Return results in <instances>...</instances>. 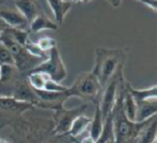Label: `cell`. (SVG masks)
Listing matches in <instances>:
<instances>
[{
    "label": "cell",
    "instance_id": "ffe728a7",
    "mask_svg": "<svg viewBox=\"0 0 157 143\" xmlns=\"http://www.w3.org/2000/svg\"><path fill=\"white\" fill-rule=\"evenodd\" d=\"M37 47L45 53H49L54 47H56V41L55 39L51 37H48V36H44V37L39 38L36 43Z\"/></svg>",
    "mask_w": 157,
    "mask_h": 143
},
{
    "label": "cell",
    "instance_id": "ba28073f",
    "mask_svg": "<svg viewBox=\"0 0 157 143\" xmlns=\"http://www.w3.org/2000/svg\"><path fill=\"white\" fill-rule=\"evenodd\" d=\"M136 109L135 122H142L150 118L154 117L157 112V102L156 98H149L141 102L137 103Z\"/></svg>",
    "mask_w": 157,
    "mask_h": 143
},
{
    "label": "cell",
    "instance_id": "7c38bea8",
    "mask_svg": "<svg viewBox=\"0 0 157 143\" xmlns=\"http://www.w3.org/2000/svg\"><path fill=\"white\" fill-rule=\"evenodd\" d=\"M29 28L31 32L37 33L44 30H56L59 28V24L52 21L44 12L39 11L36 17L29 24Z\"/></svg>",
    "mask_w": 157,
    "mask_h": 143
},
{
    "label": "cell",
    "instance_id": "d4e9b609",
    "mask_svg": "<svg viewBox=\"0 0 157 143\" xmlns=\"http://www.w3.org/2000/svg\"><path fill=\"white\" fill-rule=\"evenodd\" d=\"M90 1H92V0H82L83 3H89Z\"/></svg>",
    "mask_w": 157,
    "mask_h": 143
},
{
    "label": "cell",
    "instance_id": "52a82bcc",
    "mask_svg": "<svg viewBox=\"0 0 157 143\" xmlns=\"http://www.w3.org/2000/svg\"><path fill=\"white\" fill-rule=\"evenodd\" d=\"M85 109H86V105H83L81 107L75 108V109H65L64 106L55 109L54 116H53L55 122V133L59 135H66L75 117L83 114Z\"/></svg>",
    "mask_w": 157,
    "mask_h": 143
},
{
    "label": "cell",
    "instance_id": "ac0fdd59",
    "mask_svg": "<svg viewBox=\"0 0 157 143\" xmlns=\"http://www.w3.org/2000/svg\"><path fill=\"white\" fill-rule=\"evenodd\" d=\"M122 107H123L124 114L125 116L131 120V121L135 122V116H136V109L137 106L134 101L133 96H131V93L128 92V88L125 86L124 83V90H123V99H122Z\"/></svg>",
    "mask_w": 157,
    "mask_h": 143
},
{
    "label": "cell",
    "instance_id": "3957f363",
    "mask_svg": "<svg viewBox=\"0 0 157 143\" xmlns=\"http://www.w3.org/2000/svg\"><path fill=\"white\" fill-rule=\"evenodd\" d=\"M102 87L92 72H83L75 78V83L66 89L68 98L77 96L88 102H99Z\"/></svg>",
    "mask_w": 157,
    "mask_h": 143
},
{
    "label": "cell",
    "instance_id": "30bf717a",
    "mask_svg": "<svg viewBox=\"0 0 157 143\" xmlns=\"http://www.w3.org/2000/svg\"><path fill=\"white\" fill-rule=\"evenodd\" d=\"M103 122H104V119H103L102 116V111H101V108L99 103L97 102V106H96V112H94V119H91L90 125H89V136L88 139H84L82 140V142H97L98 139L100 138L101 131H102V127H103Z\"/></svg>",
    "mask_w": 157,
    "mask_h": 143
},
{
    "label": "cell",
    "instance_id": "5b68a950",
    "mask_svg": "<svg viewBox=\"0 0 157 143\" xmlns=\"http://www.w3.org/2000/svg\"><path fill=\"white\" fill-rule=\"evenodd\" d=\"M35 108L31 103L24 102L11 96L0 94V130L4 126L12 124L25 111Z\"/></svg>",
    "mask_w": 157,
    "mask_h": 143
},
{
    "label": "cell",
    "instance_id": "603a6c76",
    "mask_svg": "<svg viewBox=\"0 0 157 143\" xmlns=\"http://www.w3.org/2000/svg\"><path fill=\"white\" fill-rule=\"evenodd\" d=\"M109 2H112L114 6H118L120 3H121V0H108Z\"/></svg>",
    "mask_w": 157,
    "mask_h": 143
},
{
    "label": "cell",
    "instance_id": "277c9868",
    "mask_svg": "<svg viewBox=\"0 0 157 143\" xmlns=\"http://www.w3.org/2000/svg\"><path fill=\"white\" fill-rule=\"evenodd\" d=\"M123 82V64H122L118 67L114 74L106 82L104 87L102 88V91H101L98 103L100 105L101 111H102L103 119H105L112 111Z\"/></svg>",
    "mask_w": 157,
    "mask_h": 143
},
{
    "label": "cell",
    "instance_id": "8992f818",
    "mask_svg": "<svg viewBox=\"0 0 157 143\" xmlns=\"http://www.w3.org/2000/svg\"><path fill=\"white\" fill-rule=\"evenodd\" d=\"M31 71H39L48 74L50 77L53 78L56 82H63L67 77V68L62 59L61 53H59L57 47H54L49 52L48 57L43 61V63L38 64L36 67H34ZM30 71V72H31Z\"/></svg>",
    "mask_w": 157,
    "mask_h": 143
},
{
    "label": "cell",
    "instance_id": "2e32d148",
    "mask_svg": "<svg viewBox=\"0 0 157 143\" xmlns=\"http://www.w3.org/2000/svg\"><path fill=\"white\" fill-rule=\"evenodd\" d=\"M156 119L155 117L142 128V130L139 133L136 142H141V143H152L156 142Z\"/></svg>",
    "mask_w": 157,
    "mask_h": 143
},
{
    "label": "cell",
    "instance_id": "5bb4252c",
    "mask_svg": "<svg viewBox=\"0 0 157 143\" xmlns=\"http://www.w3.org/2000/svg\"><path fill=\"white\" fill-rule=\"evenodd\" d=\"M90 122H91V119H89L88 117L84 116L83 114L78 115V116L75 117V119L72 121L70 128H69L67 134H68L70 137H73V138L80 137L84 131H86L89 128Z\"/></svg>",
    "mask_w": 157,
    "mask_h": 143
},
{
    "label": "cell",
    "instance_id": "83f0119b",
    "mask_svg": "<svg viewBox=\"0 0 157 143\" xmlns=\"http://www.w3.org/2000/svg\"><path fill=\"white\" fill-rule=\"evenodd\" d=\"M138 1H140V0H138Z\"/></svg>",
    "mask_w": 157,
    "mask_h": 143
},
{
    "label": "cell",
    "instance_id": "7402d4cb",
    "mask_svg": "<svg viewBox=\"0 0 157 143\" xmlns=\"http://www.w3.org/2000/svg\"><path fill=\"white\" fill-rule=\"evenodd\" d=\"M142 3H144L145 6H147L150 9L152 10L156 11V8H157V0H140Z\"/></svg>",
    "mask_w": 157,
    "mask_h": 143
},
{
    "label": "cell",
    "instance_id": "9a60e30c",
    "mask_svg": "<svg viewBox=\"0 0 157 143\" xmlns=\"http://www.w3.org/2000/svg\"><path fill=\"white\" fill-rule=\"evenodd\" d=\"M125 86H126V88H128V92L131 93V96H133L136 104L145 100V99L156 98L157 96V86L156 85H153V86L149 87V88H145V89H136L131 86L130 83L125 82Z\"/></svg>",
    "mask_w": 157,
    "mask_h": 143
},
{
    "label": "cell",
    "instance_id": "4fadbf2b",
    "mask_svg": "<svg viewBox=\"0 0 157 143\" xmlns=\"http://www.w3.org/2000/svg\"><path fill=\"white\" fill-rule=\"evenodd\" d=\"M15 6L17 11L24 15V17L28 20V22H31L39 12L38 4L35 0H17L15 2Z\"/></svg>",
    "mask_w": 157,
    "mask_h": 143
},
{
    "label": "cell",
    "instance_id": "4316f807",
    "mask_svg": "<svg viewBox=\"0 0 157 143\" xmlns=\"http://www.w3.org/2000/svg\"><path fill=\"white\" fill-rule=\"evenodd\" d=\"M0 80H1V69H0Z\"/></svg>",
    "mask_w": 157,
    "mask_h": 143
},
{
    "label": "cell",
    "instance_id": "44dd1931",
    "mask_svg": "<svg viewBox=\"0 0 157 143\" xmlns=\"http://www.w3.org/2000/svg\"><path fill=\"white\" fill-rule=\"evenodd\" d=\"M68 87L62 85L59 82H56L51 77H48L44 86V90L47 91H53V92H59V91H65Z\"/></svg>",
    "mask_w": 157,
    "mask_h": 143
},
{
    "label": "cell",
    "instance_id": "d6986e66",
    "mask_svg": "<svg viewBox=\"0 0 157 143\" xmlns=\"http://www.w3.org/2000/svg\"><path fill=\"white\" fill-rule=\"evenodd\" d=\"M0 65H15L12 53L2 43H0Z\"/></svg>",
    "mask_w": 157,
    "mask_h": 143
},
{
    "label": "cell",
    "instance_id": "484cf974",
    "mask_svg": "<svg viewBox=\"0 0 157 143\" xmlns=\"http://www.w3.org/2000/svg\"><path fill=\"white\" fill-rule=\"evenodd\" d=\"M2 30H3V29H1V28H0V35H1V33H2Z\"/></svg>",
    "mask_w": 157,
    "mask_h": 143
},
{
    "label": "cell",
    "instance_id": "8fae6325",
    "mask_svg": "<svg viewBox=\"0 0 157 143\" xmlns=\"http://www.w3.org/2000/svg\"><path fill=\"white\" fill-rule=\"evenodd\" d=\"M47 2L51 9L56 24H62L67 13L70 11L72 3L69 0H47Z\"/></svg>",
    "mask_w": 157,
    "mask_h": 143
},
{
    "label": "cell",
    "instance_id": "9c48e42d",
    "mask_svg": "<svg viewBox=\"0 0 157 143\" xmlns=\"http://www.w3.org/2000/svg\"><path fill=\"white\" fill-rule=\"evenodd\" d=\"M0 19L3 20V22L6 26H9V28H14V29L24 30L27 26H29L28 20L18 11L1 10L0 11Z\"/></svg>",
    "mask_w": 157,
    "mask_h": 143
},
{
    "label": "cell",
    "instance_id": "7a4b0ae2",
    "mask_svg": "<svg viewBox=\"0 0 157 143\" xmlns=\"http://www.w3.org/2000/svg\"><path fill=\"white\" fill-rule=\"evenodd\" d=\"M94 53H96V59L91 72L97 77L101 87L103 88L118 67L123 64L125 59V52L121 49L97 48Z\"/></svg>",
    "mask_w": 157,
    "mask_h": 143
},
{
    "label": "cell",
    "instance_id": "e0dca14e",
    "mask_svg": "<svg viewBox=\"0 0 157 143\" xmlns=\"http://www.w3.org/2000/svg\"><path fill=\"white\" fill-rule=\"evenodd\" d=\"M115 143V131H114V123H113L112 115H108L104 119L103 127L101 131L100 138L97 143Z\"/></svg>",
    "mask_w": 157,
    "mask_h": 143
},
{
    "label": "cell",
    "instance_id": "6da1fadb",
    "mask_svg": "<svg viewBox=\"0 0 157 143\" xmlns=\"http://www.w3.org/2000/svg\"><path fill=\"white\" fill-rule=\"evenodd\" d=\"M124 83L122 84L121 88L118 93L116 103L113 107L110 115L113 118L115 131V143H124V142H136L139 133L142 128L153 119V117L142 122H134L131 121L124 114L123 107H122V99H123ZM155 117V116H154Z\"/></svg>",
    "mask_w": 157,
    "mask_h": 143
},
{
    "label": "cell",
    "instance_id": "cb8c5ba5",
    "mask_svg": "<svg viewBox=\"0 0 157 143\" xmlns=\"http://www.w3.org/2000/svg\"><path fill=\"white\" fill-rule=\"evenodd\" d=\"M69 1L71 2V3H80V2H82V0H69Z\"/></svg>",
    "mask_w": 157,
    "mask_h": 143
}]
</instances>
